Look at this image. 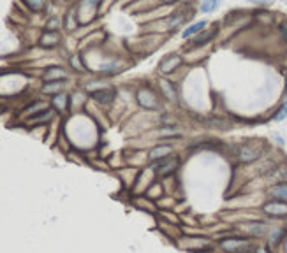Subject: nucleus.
<instances>
[{
    "label": "nucleus",
    "instance_id": "obj_25",
    "mask_svg": "<svg viewBox=\"0 0 287 253\" xmlns=\"http://www.w3.org/2000/svg\"><path fill=\"white\" fill-rule=\"evenodd\" d=\"M287 116V104H284L282 107H280V109L277 111V114H275L273 118L277 120V122H280V120H284Z\"/></svg>",
    "mask_w": 287,
    "mask_h": 253
},
{
    "label": "nucleus",
    "instance_id": "obj_27",
    "mask_svg": "<svg viewBox=\"0 0 287 253\" xmlns=\"http://www.w3.org/2000/svg\"><path fill=\"white\" fill-rule=\"evenodd\" d=\"M252 253H269V250L266 246H256Z\"/></svg>",
    "mask_w": 287,
    "mask_h": 253
},
{
    "label": "nucleus",
    "instance_id": "obj_20",
    "mask_svg": "<svg viewBox=\"0 0 287 253\" xmlns=\"http://www.w3.org/2000/svg\"><path fill=\"white\" fill-rule=\"evenodd\" d=\"M204 26H206V21H199V23H194V25H190L189 28H187L185 32H183V37H190V35H194V34H199V32H201V28H204Z\"/></svg>",
    "mask_w": 287,
    "mask_h": 253
},
{
    "label": "nucleus",
    "instance_id": "obj_5",
    "mask_svg": "<svg viewBox=\"0 0 287 253\" xmlns=\"http://www.w3.org/2000/svg\"><path fill=\"white\" fill-rule=\"evenodd\" d=\"M152 167H154L155 172L159 176H162V178H171V176L178 170V167H180V160H178L177 157L169 155V157H166L164 160L155 162Z\"/></svg>",
    "mask_w": 287,
    "mask_h": 253
},
{
    "label": "nucleus",
    "instance_id": "obj_21",
    "mask_svg": "<svg viewBox=\"0 0 287 253\" xmlns=\"http://www.w3.org/2000/svg\"><path fill=\"white\" fill-rule=\"evenodd\" d=\"M46 93H57L62 90V81H51V83H46L43 88Z\"/></svg>",
    "mask_w": 287,
    "mask_h": 253
},
{
    "label": "nucleus",
    "instance_id": "obj_17",
    "mask_svg": "<svg viewBox=\"0 0 287 253\" xmlns=\"http://www.w3.org/2000/svg\"><path fill=\"white\" fill-rule=\"evenodd\" d=\"M160 88H162V93L164 97L171 102H177L178 101V93H177V88L173 86L169 81H160Z\"/></svg>",
    "mask_w": 287,
    "mask_h": 253
},
{
    "label": "nucleus",
    "instance_id": "obj_4",
    "mask_svg": "<svg viewBox=\"0 0 287 253\" xmlns=\"http://www.w3.org/2000/svg\"><path fill=\"white\" fill-rule=\"evenodd\" d=\"M136 99H137V104L141 105V107H145V109H159L160 107L159 97H157V93L152 88H146V86L137 88Z\"/></svg>",
    "mask_w": 287,
    "mask_h": 253
},
{
    "label": "nucleus",
    "instance_id": "obj_11",
    "mask_svg": "<svg viewBox=\"0 0 287 253\" xmlns=\"http://www.w3.org/2000/svg\"><path fill=\"white\" fill-rule=\"evenodd\" d=\"M215 35H217V26H213V28H210V30H201L198 35H196L194 39L190 41V46H194V48L204 46V44L210 42V41H212Z\"/></svg>",
    "mask_w": 287,
    "mask_h": 253
},
{
    "label": "nucleus",
    "instance_id": "obj_19",
    "mask_svg": "<svg viewBox=\"0 0 287 253\" xmlns=\"http://www.w3.org/2000/svg\"><path fill=\"white\" fill-rule=\"evenodd\" d=\"M136 206L139 210H146V211H155V204L150 201V199H146V197H137L136 199Z\"/></svg>",
    "mask_w": 287,
    "mask_h": 253
},
{
    "label": "nucleus",
    "instance_id": "obj_8",
    "mask_svg": "<svg viewBox=\"0 0 287 253\" xmlns=\"http://www.w3.org/2000/svg\"><path fill=\"white\" fill-rule=\"evenodd\" d=\"M266 178H268L273 185L287 183V162H284V164H277V166L266 174Z\"/></svg>",
    "mask_w": 287,
    "mask_h": 253
},
{
    "label": "nucleus",
    "instance_id": "obj_16",
    "mask_svg": "<svg viewBox=\"0 0 287 253\" xmlns=\"http://www.w3.org/2000/svg\"><path fill=\"white\" fill-rule=\"evenodd\" d=\"M64 78H66V72H64L62 67H49L44 74L46 83H51V81H62Z\"/></svg>",
    "mask_w": 287,
    "mask_h": 253
},
{
    "label": "nucleus",
    "instance_id": "obj_1",
    "mask_svg": "<svg viewBox=\"0 0 287 253\" xmlns=\"http://www.w3.org/2000/svg\"><path fill=\"white\" fill-rule=\"evenodd\" d=\"M266 151H268V144L263 139L243 141V143L231 146V155L238 164H254V162L265 158Z\"/></svg>",
    "mask_w": 287,
    "mask_h": 253
},
{
    "label": "nucleus",
    "instance_id": "obj_15",
    "mask_svg": "<svg viewBox=\"0 0 287 253\" xmlns=\"http://www.w3.org/2000/svg\"><path fill=\"white\" fill-rule=\"evenodd\" d=\"M58 42H60V35H58V32H55V30L44 32L43 37H41V46H44V48H53V46H57Z\"/></svg>",
    "mask_w": 287,
    "mask_h": 253
},
{
    "label": "nucleus",
    "instance_id": "obj_9",
    "mask_svg": "<svg viewBox=\"0 0 287 253\" xmlns=\"http://www.w3.org/2000/svg\"><path fill=\"white\" fill-rule=\"evenodd\" d=\"M171 153H173L171 144H159V146H155V148L150 149V153H148V160L155 164V162H160L166 157H169Z\"/></svg>",
    "mask_w": 287,
    "mask_h": 253
},
{
    "label": "nucleus",
    "instance_id": "obj_3",
    "mask_svg": "<svg viewBox=\"0 0 287 253\" xmlns=\"http://www.w3.org/2000/svg\"><path fill=\"white\" fill-rule=\"evenodd\" d=\"M269 225L266 222H261V220H248V222H240L238 223V231L247 234L248 237H265L268 236Z\"/></svg>",
    "mask_w": 287,
    "mask_h": 253
},
{
    "label": "nucleus",
    "instance_id": "obj_6",
    "mask_svg": "<svg viewBox=\"0 0 287 253\" xmlns=\"http://www.w3.org/2000/svg\"><path fill=\"white\" fill-rule=\"evenodd\" d=\"M261 210L269 218H287V202L268 201L266 204H263Z\"/></svg>",
    "mask_w": 287,
    "mask_h": 253
},
{
    "label": "nucleus",
    "instance_id": "obj_13",
    "mask_svg": "<svg viewBox=\"0 0 287 253\" xmlns=\"http://www.w3.org/2000/svg\"><path fill=\"white\" fill-rule=\"evenodd\" d=\"M180 63H181V57H178V55H171V57L164 58L162 60V63H160V72H162V74H173V72L178 69Z\"/></svg>",
    "mask_w": 287,
    "mask_h": 253
},
{
    "label": "nucleus",
    "instance_id": "obj_2",
    "mask_svg": "<svg viewBox=\"0 0 287 253\" xmlns=\"http://www.w3.org/2000/svg\"><path fill=\"white\" fill-rule=\"evenodd\" d=\"M219 246L225 253H252L254 248H256L248 237H234V236L222 237L219 241Z\"/></svg>",
    "mask_w": 287,
    "mask_h": 253
},
{
    "label": "nucleus",
    "instance_id": "obj_26",
    "mask_svg": "<svg viewBox=\"0 0 287 253\" xmlns=\"http://www.w3.org/2000/svg\"><path fill=\"white\" fill-rule=\"evenodd\" d=\"M71 63H72V67H76V69H78V70H83V65H81V62L78 60V57L72 58Z\"/></svg>",
    "mask_w": 287,
    "mask_h": 253
},
{
    "label": "nucleus",
    "instance_id": "obj_18",
    "mask_svg": "<svg viewBox=\"0 0 287 253\" xmlns=\"http://www.w3.org/2000/svg\"><path fill=\"white\" fill-rule=\"evenodd\" d=\"M67 105H69V97L66 95V93H58V95H55L53 99V107L58 111H66Z\"/></svg>",
    "mask_w": 287,
    "mask_h": 253
},
{
    "label": "nucleus",
    "instance_id": "obj_28",
    "mask_svg": "<svg viewBox=\"0 0 287 253\" xmlns=\"http://www.w3.org/2000/svg\"><path fill=\"white\" fill-rule=\"evenodd\" d=\"M57 25H58V20H55V18L53 20H49V23H48L49 28H51V26H57Z\"/></svg>",
    "mask_w": 287,
    "mask_h": 253
},
{
    "label": "nucleus",
    "instance_id": "obj_22",
    "mask_svg": "<svg viewBox=\"0 0 287 253\" xmlns=\"http://www.w3.org/2000/svg\"><path fill=\"white\" fill-rule=\"evenodd\" d=\"M183 21H185V16H183V14H175V16L169 20V26H171V28H177V26L181 25Z\"/></svg>",
    "mask_w": 287,
    "mask_h": 253
},
{
    "label": "nucleus",
    "instance_id": "obj_24",
    "mask_svg": "<svg viewBox=\"0 0 287 253\" xmlns=\"http://www.w3.org/2000/svg\"><path fill=\"white\" fill-rule=\"evenodd\" d=\"M27 5L32 11H43L44 9V2H41V0H28Z\"/></svg>",
    "mask_w": 287,
    "mask_h": 253
},
{
    "label": "nucleus",
    "instance_id": "obj_14",
    "mask_svg": "<svg viewBox=\"0 0 287 253\" xmlns=\"http://www.w3.org/2000/svg\"><path fill=\"white\" fill-rule=\"evenodd\" d=\"M287 236V231L284 227H271L269 229V232H268V243L271 246H277V245H280L284 241V237Z\"/></svg>",
    "mask_w": 287,
    "mask_h": 253
},
{
    "label": "nucleus",
    "instance_id": "obj_10",
    "mask_svg": "<svg viewBox=\"0 0 287 253\" xmlns=\"http://www.w3.org/2000/svg\"><path fill=\"white\" fill-rule=\"evenodd\" d=\"M269 199L273 201H282L287 202V183H278V185H271V187L266 190Z\"/></svg>",
    "mask_w": 287,
    "mask_h": 253
},
{
    "label": "nucleus",
    "instance_id": "obj_7",
    "mask_svg": "<svg viewBox=\"0 0 287 253\" xmlns=\"http://www.w3.org/2000/svg\"><path fill=\"white\" fill-rule=\"evenodd\" d=\"M178 243H180L183 248L194 250V252H203V250H206L208 246L212 245L210 239H206V237H181Z\"/></svg>",
    "mask_w": 287,
    "mask_h": 253
},
{
    "label": "nucleus",
    "instance_id": "obj_12",
    "mask_svg": "<svg viewBox=\"0 0 287 253\" xmlns=\"http://www.w3.org/2000/svg\"><path fill=\"white\" fill-rule=\"evenodd\" d=\"M115 88H102V90H95V92H90V97L93 101L101 102V104H110L113 99H115Z\"/></svg>",
    "mask_w": 287,
    "mask_h": 253
},
{
    "label": "nucleus",
    "instance_id": "obj_23",
    "mask_svg": "<svg viewBox=\"0 0 287 253\" xmlns=\"http://www.w3.org/2000/svg\"><path fill=\"white\" fill-rule=\"evenodd\" d=\"M217 7H219V2H215V0H212V2H203V4H201V11H204V13H212Z\"/></svg>",
    "mask_w": 287,
    "mask_h": 253
}]
</instances>
